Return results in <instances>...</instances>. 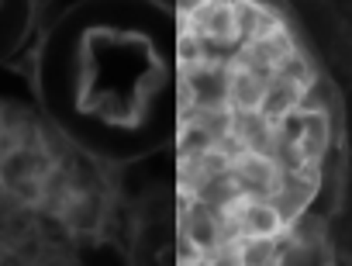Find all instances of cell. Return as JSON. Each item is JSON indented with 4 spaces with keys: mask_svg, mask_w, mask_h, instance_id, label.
Segmentation results:
<instances>
[{
    "mask_svg": "<svg viewBox=\"0 0 352 266\" xmlns=\"http://www.w3.org/2000/svg\"><path fill=\"white\" fill-rule=\"evenodd\" d=\"M338 201L342 100L294 4H176L169 190L135 197L138 263L331 266Z\"/></svg>",
    "mask_w": 352,
    "mask_h": 266,
    "instance_id": "6da1fadb",
    "label": "cell"
},
{
    "mask_svg": "<svg viewBox=\"0 0 352 266\" xmlns=\"http://www.w3.org/2000/svg\"><path fill=\"white\" fill-rule=\"evenodd\" d=\"M45 114L111 170H131L173 142L176 8L80 4L56 18L32 63Z\"/></svg>",
    "mask_w": 352,
    "mask_h": 266,
    "instance_id": "7a4b0ae2",
    "label": "cell"
},
{
    "mask_svg": "<svg viewBox=\"0 0 352 266\" xmlns=\"http://www.w3.org/2000/svg\"><path fill=\"white\" fill-rule=\"evenodd\" d=\"M0 266H138L121 170L45 114L28 69H0Z\"/></svg>",
    "mask_w": 352,
    "mask_h": 266,
    "instance_id": "3957f363",
    "label": "cell"
},
{
    "mask_svg": "<svg viewBox=\"0 0 352 266\" xmlns=\"http://www.w3.org/2000/svg\"><path fill=\"white\" fill-rule=\"evenodd\" d=\"M294 11L321 49L342 100V201L331 266H352V4H294Z\"/></svg>",
    "mask_w": 352,
    "mask_h": 266,
    "instance_id": "277c9868",
    "label": "cell"
},
{
    "mask_svg": "<svg viewBox=\"0 0 352 266\" xmlns=\"http://www.w3.org/2000/svg\"><path fill=\"white\" fill-rule=\"evenodd\" d=\"M32 32H35L32 4H0V69L14 63V56L28 45Z\"/></svg>",
    "mask_w": 352,
    "mask_h": 266,
    "instance_id": "5b68a950",
    "label": "cell"
}]
</instances>
